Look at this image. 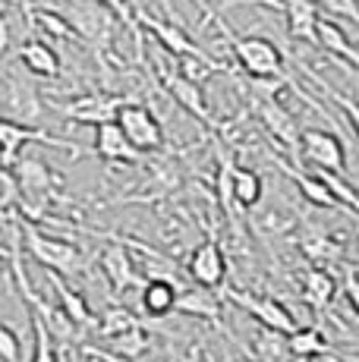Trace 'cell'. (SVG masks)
<instances>
[{
	"label": "cell",
	"instance_id": "cell-27",
	"mask_svg": "<svg viewBox=\"0 0 359 362\" xmlns=\"http://www.w3.org/2000/svg\"><path fill=\"white\" fill-rule=\"evenodd\" d=\"M255 362H290L293 353H290L287 344V334L284 331H274V328H261L255 334Z\"/></svg>",
	"mask_w": 359,
	"mask_h": 362
},
{
	"label": "cell",
	"instance_id": "cell-23",
	"mask_svg": "<svg viewBox=\"0 0 359 362\" xmlns=\"http://www.w3.org/2000/svg\"><path fill=\"white\" fill-rule=\"evenodd\" d=\"M180 284L174 281H164V277H148V281L142 284V312L151 318H164L174 312L177 305V293H180Z\"/></svg>",
	"mask_w": 359,
	"mask_h": 362
},
{
	"label": "cell",
	"instance_id": "cell-35",
	"mask_svg": "<svg viewBox=\"0 0 359 362\" xmlns=\"http://www.w3.org/2000/svg\"><path fill=\"white\" fill-rule=\"evenodd\" d=\"M312 4L322 6V10L331 13V16L350 19L353 25H359V0H312Z\"/></svg>",
	"mask_w": 359,
	"mask_h": 362
},
{
	"label": "cell",
	"instance_id": "cell-16",
	"mask_svg": "<svg viewBox=\"0 0 359 362\" xmlns=\"http://www.w3.org/2000/svg\"><path fill=\"white\" fill-rule=\"evenodd\" d=\"M95 155L107 164H139L142 151L126 139V132L117 127V120L95 127Z\"/></svg>",
	"mask_w": 359,
	"mask_h": 362
},
{
	"label": "cell",
	"instance_id": "cell-38",
	"mask_svg": "<svg viewBox=\"0 0 359 362\" xmlns=\"http://www.w3.org/2000/svg\"><path fill=\"white\" fill-rule=\"evenodd\" d=\"M13 255V246H4V243H0V259H10Z\"/></svg>",
	"mask_w": 359,
	"mask_h": 362
},
{
	"label": "cell",
	"instance_id": "cell-3",
	"mask_svg": "<svg viewBox=\"0 0 359 362\" xmlns=\"http://www.w3.org/2000/svg\"><path fill=\"white\" fill-rule=\"evenodd\" d=\"M16 227H19V240H23V249L29 252V259H35L45 271H57L64 277H79L82 268H86V255L79 252V246L70 240H60V236H47L41 233L29 218L16 211Z\"/></svg>",
	"mask_w": 359,
	"mask_h": 362
},
{
	"label": "cell",
	"instance_id": "cell-8",
	"mask_svg": "<svg viewBox=\"0 0 359 362\" xmlns=\"http://www.w3.org/2000/svg\"><path fill=\"white\" fill-rule=\"evenodd\" d=\"M0 117L25 123V127H35L41 120V98L29 79L16 73H6L0 79Z\"/></svg>",
	"mask_w": 359,
	"mask_h": 362
},
{
	"label": "cell",
	"instance_id": "cell-4",
	"mask_svg": "<svg viewBox=\"0 0 359 362\" xmlns=\"http://www.w3.org/2000/svg\"><path fill=\"white\" fill-rule=\"evenodd\" d=\"M25 145H47V148L70 151L73 161L76 158H82V148H76L70 139H57V136H51L47 129H41V127H25V123H16V120L0 117V164L13 167V161L23 155Z\"/></svg>",
	"mask_w": 359,
	"mask_h": 362
},
{
	"label": "cell",
	"instance_id": "cell-20",
	"mask_svg": "<svg viewBox=\"0 0 359 362\" xmlns=\"http://www.w3.org/2000/svg\"><path fill=\"white\" fill-rule=\"evenodd\" d=\"M16 57H19V64L29 69L32 76H38V79H57L60 76L57 51H54L51 45H45V41H38V38L23 41V45L16 47Z\"/></svg>",
	"mask_w": 359,
	"mask_h": 362
},
{
	"label": "cell",
	"instance_id": "cell-10",
	"mask_svg": "<svg viewBox=\"0 0 359 362\" xmlns=\"http://www.w3.org/2000/svg\"><path fill=\"white\" fill-rule=\"evenodd\" d=\"M117 127L126 132V139L142 151V155L164 148V129H161V123H158V117L151 114L145 104H139V98L123 104L120 114H117Z\"/></svg>",
	"mask_w": 359,
	"mask_h": 362
},
{
	"label": "cell",
	"instance_id": "cell-32",
	"mask_svg": "<svg viewBox=\"0 0 359 362\" xmlns=\"http://www.w3.org/2000/svg\"><path fill=\"white\" fill-rule=\"evenodd\" d=\"M19 208V186L10 167L0 164V218H13Z\"/></svg>",
	"mask_w": 359,
	"mask_h": 362
},
{
	"label": "cell",
	"instance_id": "cell-6",
	"mask_svg": "<svg viewBox=\"0 0 359 362\" xmlns=\"http://www.w3.org/2000/svg\"><path fill=\"white\" fill-rule=\"evenodd\" d=\"M155 73H158V82L164 86V92L174 98L180 107L186 110L189 117H196L202 127H208V129H220V123L215 120V114H211V107H208V101H205V95H202V86L199 82H189L186 76H180L177 73V66H164L161 60H155Z\"/></svg>",
	"mask_w": 359,
	"mask_h": 362
},
{
	"label": "cell",
	"instance_id": "cell-7",
	"mask_svg": "<svg viewBox=\"0 0 359 362\" xmlns=\"http://www.w3.org/2000/svg\"><path fill=\"white\" fill-rule=\"evenodd\" d=\"M126 101H136L129 95H105V92H88V95H79V98L60 104L54 101L60 117H66L70 123H82V127H101V123H110L117 120L120 107Z\"/></svg>",
	"mask_w": 359,
	"mask_h": 362
},
{
	"label": "cell",
	"instance_id": "cell-24",
	"mask_svg": "<svg viewBox=\"0 0 359 362\" xmlns=\"http://www.w3.org/2000/svg\"><path fill=\"white\" fill-rule=\"evenodd\" d=\"M151 346H155V340H151V334L142 328V325H136V328L123 331V334H114V337H107V353L117 359H139L145 353H151Z\"/></svg>",
	"mask_w": 359,
	"mask_h": 362
},
{
	"label": "cell",
	"instance_id": "cell-28",
	"mask_svg": "<svg viewBox=\"0 0 359 362\" xmlns=\"http://www.w3.org/2000/svg\"><path fill=\"white\" fill-rule=\"evenodd\" d=\"M265 196V180L249 167L233 170V205L237 208H255Z\"/></svg>",
	"mask_w": 359,
	"mask_h": 362
},
{
	"label": "cell",
	"instance_id": "cell-31",
	"mask_svg": "<svg viewBox=\"0 0 359 362\" xmlns=\"http://www.w3.org/2000/svg\"><path fill=\"white\" fill-rule=\"evenodd\" d=\"M246 88L249 98H278L284 88H290V76H246Z\"/></svg>",
	"mask_w": 359,
	"mask_h": 362
},
{
	"label": "cell",
	"instance_id": "cell-36",
	"mask_svg": "<svg viewBox=\"0 0 359 362\" xmlns=\"http://www.w3.org/2000/svg\"><path fill=\"white\" fill-rule=\"evenodd\" d=\"M343 299H347L350 309L359 315V274L356 271H347V274H343Z\"/></svg>",
	"mask_w": 359,
	"mask_h": 362
},
{
	"label": "cell",
	"instance_id": "cell-25",
	"mask_svg": "<svg viewBox=\"0 0 359 362\" xmlns=\"http://www.w3.org/2000/svg\"><path fill=\"white\" fill-rule=\"evenodd\" d=\"M287 344L293 359H322L334 353V346L324 340V334L319 328H293L287 334Z\"/></svg>",
	"mask_w": 359,
	"mask_h": 362
},
{
	"label": "cell",
	"instance_id": "cell-1",
	"mask_svg": "<svg viewBox=\"0 0 359 362\" xmlns=\"http://www.w3.org/2000/svg\"><path fill=\"white\" fill-rule=\"evenodd\" d=\"M13 177H16V186H19L16 211L23 214V218L45 221L47 208L60 199L64 180L51 170V164L41 161L38 155H19L16 161H13Z\"/></svg>",
	"mask_w": 359,
	"mask_h": 362
},
{
	"label": "cell",
	"instance_id": "cell-18",
	"mask_svg": "<svg viewBox=\"0 0 359 362\" xmlns=\"http://www.w3.org/2000/svg\"><path fill=\"white\" fill-rule=\"evenodd\" d=\"M174 312L186 318H202V322H220V296L211 293V287H183L177 293Z\"/></svg>",
	"mask_w": 359,
	"mask_h": 362
},
{
	"label": "cell",
	"instance_id": "cell-22",
	"mask_svg": "<svg viewBox=\"0 0 359 362\" xmlns=\"http://www.w3.org/2000/svg\"><path fill=\"white\" fill-rule=\"evenodd\" d=\"M281 13L287 16V35L296 41L315 45V23H319V6L312 0H281Z\"/></svg>",
	"mask_w": 359,
	"mask_h": 362
},
{
	"label": "cell",
	"instance_id": "cell-15",
	"mask_svg": "<svg viewBox=\"0 0 359 362\" xmlns=\"http://www.w3.org/2000/svg\"><path fill=\"white\" fill-rule=\"evenodd\" d=\"M186 274L199 284V287H211L218 290L227 277V259H224V249L215 243V236L205 243H199L192 249L189 262H186Z\"/></svg>",
	"mask_w": 359,
	"mask_h": 362
},
{
	"label": "cell",
	"instance_id": "cell-2",
	"mask_svg": "<svg viewBox=\"0 0 359 362\" xmlns=\"http://www.w3.org/2000/svg\"><path fill=\"white\" fill-rule=\"evenodd\" d=\"M60 13L70 19L82 47H88L101 66H107V54L110 45H114V29H117V13L101 0H66L60 6Z\"/></svg>",
	"mask_w": 359,
	"mask_h": 362
},
{
	"label": "cell",
	"instance_id": "cell-26",
	"mask_svg": "<svg viewBox=\"0 0 359 362\" xmlns=\"http://www.w3.org/2000/svg\"><path fill=\"white\" fill-rule=\"evenodd\" d=\"M300 252L312 264H322V268L343 259V246L337 240H331V236H324L322 230H306V236L300 240Z\"/></svg>",
	"mask_w": 359,
	"mask_h": 362
},
{
	"label": "cell",
	"instance_id": "cell-13",
	"mask_svg": "<svg viewBox=\"0 0 359 362\" xmlns=\"http://www.w3.org/2000/svg\"><path fill=\"white\" fill-rule=\"evenodd\" d=\"M136 23L142 25L148 35H155V41L161 45V51H167L170 57H189V54H208L205 47H199L196 41L189 38V32L180 29V23H170V19L161 16H151L148 10L136 6Z\"/></svg>",
	"mask_w": 359,
	"mask_h": 362
},
{
	"label": "cell",
	"instance_id": "cell-9",
	"mask_svg": "<svg viewBox=\"0 0 359 362\" xmlns=\"http://www.w3.org/2000/svg\"><path fill=\"white\" fill-rule=\"evenodd\" d=\"M220 299H227V303H233L237 309H243L249 318L261 325V328H274V331H284L290 334L293 328H300L293 318V312L287 309L284 303H278V299L271 296H259V293H246V290H224Z\"/></svg>",
	"mask_w": 359,
	"mask_h": 362
},
{
	"label": "cell",
	"instance_id": "cell-37",
	"mask_svg": "<svg viewBox=\"0 0 359 362\" xmlns=\"http://www.w3.org/2000/svg\"><path fill=\"white\" fill-rule=\"evenodd\" d=\"M164 10V19H170V23H177V10H174V0H158Z\"/></svg>",
	"mask_w": 359,
	"mask_h": 362
},
{
	"label": "cell",
	"instance_id": "cell-14",
	"mask_svg": "<svg viewBox=\"0 0 359 362\" xmlns=\"http://www.w3.org/2000/svg\"><path fill=\"white\" fill-rule=\"evenodd\" d=\"M271 161L281 167V173H287V177L293 180L296 192H302V199H306L309 205L324 208V211H337V208H341V202L334 199V192L328 189V183H324L315 170H302V164L290 161V158H278V155H274ZM341 211H343V208H341Z\"/></svg>",
	"mask_w": 359,
	"mask_h": 362
},
{
	"label": "cell",
	"instance_id": "cell-21",
	"mask_svg": "<svg viewBox=\"0 0 359 362\" xmlns=\"http://www.w3.org/2000/svg\"><path fill=\"white\" fill-rule=\"evenodd\" d=\"M47 281H51V287H54V296H57V305L64 309V315L70 318V322L76 325V328H95V315H92V309H88V303L82 299L76 290L66 284V277L64 274H57V271H47Z\"/></svg>",
	"mask_w": 359,
	"mask_h": 362
},
{
	"label": "cell",
	"instance_id": "cell-11",
	"mask_svg": "<svg viewBox=\"0 0 359 362\" xmlns=\"http://www.w3.org/2000/svg\"><path fill=\"white\" fill-rule=\"evenodd\" d=\"M110 240L114 243L98 255V262H101V271H105V277L110 284V293H114V299H120L126 290H142L145 274L136 268L133 255L123 246V240H117V236H110Z\"/></svg>",
	"mask_w": 359,
	"mask_h": 362
},
{
	"label": "cell",
	"instance_id": "cell-17",
	"mask_svg": "<svg viewBox=\"0 0 359 362\" xmlns=\"http://www.w3.org/2000/svg\"><path fill=\"white\" fill-rule=\"evenodd\" d=\"M302 287H300V296L302 303L309 305V309L315 312V315H322V312H328V305L334 303L337 296V281L331 271H324L322 264H312V268L302 271Z\"/></svg>",
	"mask_w": 359,
	"mask_h": 362
},
{
	"label": "cell",
	"instance_id": "cell-5",
	"mask_svg": "<svg viewBox=\"0 0 359 362\" xmlns=\"http://www.w3.org/2000/svg\"><path fill=\"white\" fill-rule=\"evenodd\" d=\"M300 164H309L312 170L347 173V148L337 132L328 129H302L300 132Z\"/></svg>",
	"mask_w": 359,
	"mask_h": 362
},
{
	"label": "cell",
	"instance_id": "cell-39",
	"mask_svg": "<svg viewBox=\"0 0 359 362\" xmlns=\"http://www.w3.org/2000/svg\"><path fill=\"white\" fill-rule=\"evenodd\" d=\"M4 13H6V0H0V19H4Z\"/></svg>",
	"mask_w": 359,
	"mask_h": 362
},
{
	"label": "cell",
	"instance_id": "cell-33",
	"mask_svg": "<svg viewBox=\"0 0 359 362\" xmlns=\"http://www.w3.org/2000/svg\"><path fill=\"white\" fill-rule=\"evenodd\" d=\"M29 315H32V312H29ZM32 331H35V356H32V362H60L57 350H54L51 331L45 328V322H41L38 315H32Z\"/></svg>",
	"mask_w": 359,
	"mask_h": 362
},
{
	"label": "cell",
	"instance_id": "cell-30",
	"mask_svg": "<svg viewBox=\"0 0 359 362\" xmlns=\"http://www.w3.org/2000/svg\"><path fill=\"white\" fill-rule=\"evenodd\" d=\"M302 73H306L309 79H312L315 86H319L322 92L328 95V98H331V101L337 104V107L343 110V117H347V123H350V127H353L356 139H359V101H356V98H350V95H343V92H337L334 86H328V82H324L322 76H315V73H312V69H309V66H302Z\"/></svg>",
	"mask_w": 359,
	"mask_h": 362
},
{
	"label": "cell",
	"instance_id": "cell-34",
	"mask_svg": "<svg viewBox=\"0 0 359 362\" xmlns=\"http://www.w3.org/2000/svg\"><path fill=\"white\" fill-rule=\"evenodd\" d=\"M23 359V340L10 325L0 322V362H19Z\"/></svg>",
	"mask_w": 359,
	"mask_h": 362
},
{
	"label": "cell",
	"instance_id": "cell-29",
	"mask_svg": "<svg viewBox=\"0 0 359 362\" xmlns=\"http://www.w3.org/2000/svg\"><path fill=\"white\" fill-rule=\"evenodd\" d=\"M136 325H142V318H136L133 312L126 309V305H110V309H105L98 318H95V328H98L101 337H114V334H123L129 328H136Z\"/></svg>",
	"mask_w": 359,
	"mask_h": 362
},
{
	"label": "cell",
	"instance_id": "cell-19",
	"mask_svg": "<svg viewBox=\"0 0 359 362\" xmlns=\"http://www.w3.org/2000/svg\"><path fill=\"white\" fill-rule=\"evenodd\" d=\"M315 45H319L322 51H328L331 57H337L341 64H350L353 69H359V51H356V45L347 38V32H343L337 23H331V19L319 16V23H315Z\"/></svg>",
	"mask_w": 359,
	"mask_h": 362
},
{
	"label": "cell",
	"instance_id": "cell-12",
	"mask_svg": "<svg viewBox=\"0 0 359 362\" xmlns=\"http://www.w3.org/2000/svg\"><path fill=\"white\" fill-rule=\"evenodd\" d=\"M249 104H252L255 117L261 120V127H265L287 148L290 161L300 164V132H296L293 114H290V110L278 98H249Z\"/></svg>",
	"mask_w": 359,
	"mask_h": 362
}]
</instances>
